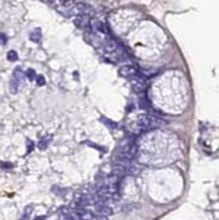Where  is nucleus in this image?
Returning a JSON list of instances; mask_svg holds the SVG:
<instances>
[{
    "instance_id": "obj_1",
    "label": "nucleus",
    "mask_w": 219,
    "mask_h": 220,
    "mask_svg": "<svg viewBox=\"0 0 219 220\" xmlns=\"http://www.w3.org/2000/svg\"><path fill=\"white\" fill-rule=\"evenodd\" d=\"M165 122L158 118L156 115H150V114H143L138 118V126L141 130L143 131H148V130H153V128H158L164 126Z\"/></svg>"
},
{
    "instance_id": "obj_2",
    "label": "nucleus",
    "mask_w": 219,
    "mask_h": 220,
    "mask_svg": "<svg viewBox=\"0 0 219 220\" xmlns=\"http://www.w3.org/2000/svg\"><path fill=\"white\" fill-rule=\"evenodd\" d=\"M130 83H131V87H133V91L137 93H143L146 91V87H148V84H146V80L143 77L142 74H138L137 77L130 80Z\"/></svg>"
},
{
    "instance_id": "obj_3",
    "label": "nucleus",
    "mask_w": 219,
    "mask_h": 220,
    "mask_svg": "<svg viewBox=\"0 0 219 220\" xmlns=\"http://www.w3.org/2000/svg\"><path fill=\"white\" fill-rule=\"evenodd\" d=\"M23 83V73L20 69H16V70L14 72V76H12V80H11V85H9V88H11V92L12 93H16L20 89V85Z\"/></svg>"
},
{
    "instance_id": "obj_4",
    "label": "nucleus",
    "mask_w": 219,
    "mask_h": 220,
    "mask_svg": "<svg viewBox=\"0 0 219 220\" xmlns=\"http://www.w3.org/2000/svg\"><path fill=\"white\" fill-rule=\"evenodd\" d=\"M73 22L81 30H85V31L91 30V18L87 16V15H76V16H73Z\"/></svg>"
},
{
    "instance_id": "obj_5",
    "label": "nucleus",
    "mask_w": 219,
    "mask_h": 220,
    "mask_svg": "<svg viewBox=\"0 0 219 220\" xmlns=\"http://www.w3.org/2000/svg\"><path fill=\"white\" fill-rule=\"evenodd\" d=\"M119 73H121L122 77H126V79H134V77H137L138 74H141L138 72V69L135 68V66H131V65H125L122 66L121 69H119Z\"/></svg>"
},
{
    "instance_id": "obj_6",
    "label": "nucleus",
    "mask_w": 219,
    "mask_h": 220,
    "mask_svg": "<svg viewBox=\"0 0 219 220\" xmlns=\"http://www.w3.org/2000/svg\"><path fill=\"white\" fill-rule=\"evenodd\" d=\"M52 141V137L50 135H46V137H43L42 139L39 141V143H38V147L42 150H45L46 147H47V145H49V142Z\"/></svg>"
},
{
    "instance_id": "obj_7",
    "label": "nucleus",
    "mask_w": 219,
    "mask_h": 220,
    "mask_svg": "<svg viewBox=\"0 0 219 220\" xmlns=\"http://www.w3.org/2000/svg\"><path fill=\"white\" fill-rule=\"evenodd\" d=\"M30 38H31L34 42H39L41 41V31L37 28L35 31H33L31 32V35H30Z\"/></svg>"
},
{
    "instance_id": "obj_8",
    "label": "nucleus",
    "mask_w": 219,
    "mask_h": 220,
    "mask_svg": "<svg viewBox=\"0 0 219 220\" xmlns=\"http://www.w3.org/2000/svg\"><path fill=\"white\" fill-rule=\"evenodd\" d=\"M102 122L107 124V126H108V127H110V128H116V127H118V124H116V123L111 122V120H110V119H106V118H102Z\"/></svg>"
},
{
    "instance_id": "obj_9",
    "label": "nucleus",
    "mask_w": 219,
    "mask_h": 220,
    "mask_svg": "<svg viewBox=\"0 0 219 220\" xmlns=\"http://www.w3.org/2000/svg\"><path fill=\"white\" fill-rule=\"evenodd\" d=\"M26 76H27V79H28V80H31V81H34V80L37 79L35 72L33 70V69H28V70L26 72Z\"/></svg>"
},
{
    "instance_id": "obj_10",
    "label": "nucleus",
    "mask_w": 219,
    "mask_h": 220,
    "mask_svg": "<svg viewBox=\"0 0 219 220\" xmlns=\"http://www.w3.org/2000/svg\"><path fill=\"white\" fill-rule=\"evenodd\" d=\"M7 57H8L9 61H16V60H18V54L15 53V51H9Z\"/></svg>"
},
{
    "instance_id": "obj_11",
    "label": "nucleus",
    "mask_w": 219,
    "mask_h": 220,
    "mask_svg": "<svg viewBox=\"0 0 219 220\" xmlns=\"http://www.w3.org/2000/svg\"><path fill=\"white\" fill-rule=\"evenodd\" d=\"M37 84L38 85H45V79L42 76H37Z\"/></svg>"
},
{
    "instance_id": "obj_12",
    "label": "nucleus",
    "mask_w": 219,
    "mask_h": 220,
    "mask_svg": "<svg viewBox=\"0 0 219 220\" xmlns=\"http://www.w3.org/2000/svg\"><path fill=\"white\" fill-rule=\"evenodd\" d=\"M0 39H1V42H3V43H5V35L0 34Z\"/></svg>"
}]
</instances>
